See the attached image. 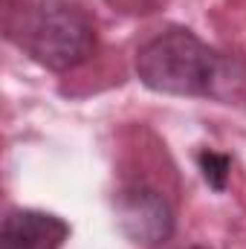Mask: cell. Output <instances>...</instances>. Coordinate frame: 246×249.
Segmentation results:
<instances>
[{
  "label": "cell",
  "instance_id": "cell-6",
  "mask_svg": "<svg viewBox=\"0 0 246 249\" xmlns=\"http://www.w3.org/2000/svg\"><path fill=\"white\" fill-rule=\"evenodd\" d=\"M113 12H122L130 18H145V15H154L159 12L168 0H105Z\"/></svg>",
  "mask_w": 246,
  "mask_h": 249
},
{
  "label": "cell",
  "instance_id": "cell-2",
  "mask_svg": "<svg viewBox=\"0 0 246 249\" xmlns=\"http://www.w3.org/2000/svg\"><path fill=\"white\" fill-rule=\"evenodd\" d=\"M6 38L35 64L70 72L96 53V23L72 0H6Z\"/></svg>",
  "mask_w": 246,
  "mask_h": 249
},
{
  "label": "cell",
  "instance_id": "cell-1",
  "mask_svg": "<svg viewBox=\"0 0 246 249\" xmlns=\"http://www.w3.org/2000/svg\"><path fill=\"white\" fill-rule=\"evenodd\" d=\"M136 78L162 96L211 99L220 105L246 102V58L209 47L188 26H165L139 44Z\"/></svg>",
  "mask_w": 246,
  "mask_h": 249
},
{
  "label": "cell",
  "instance_id": "cell-5",
  "mask_svg": "<svg viewBox=\"0 0 246 249\" xmlns=\"http://www.w3.org/2000/svg\"><path fill=\"white\" fill-rule=\"evenodd\" d=\"M197 168H200V177L206 180V186L211 188V191H217V194L226 191L229 177H232V157L229 154L203 148L197 154Z\"/></svg>",
  "mask_w": 246,
  "mask_h": 249
},
{
  "label": "cell",
  "instance_id": "cell-3",
  "mask_svg": "<svg viewBox=\"0 0 246 249\" xmlns=\"http://www.w3.org/2000/svg\"><path fill=\"white\" fill-rule=\"evenodd\" d=\"M113 214L119 232L142 249L162 247L177 232V212L171 197L145 180H127L116 188Z\"/></svg>",
  "mask_w": 246,
  "mask_h": 249
},
{
  "label": "cell",
  "instance_id": "cell-7",
  "mask_svg": "<svg viewBox=\"0 0 246 249\" xmlns=\"http://www.w3.org/2000/svg\"><path fill=\"white\" fill-rule=\"evenodd\" d=\"M185 249H206V247H200V244H194V247H185Z\"/></svg>",
  "mask_w": 246,
  "mask_h": 249
},
{
  "label": "cell",
  "instance_id": "cell-4",
  "mask_svg": "<svg viewBox=\"0 0 246 249\" xmlns=\"http://www.w3.org/2000/svg\"><path fill=\"white\" fill-rule=\"evenodd\" d=\"M70 223L44 209H12L0 226V249H64Z\"/></svg>",
  "mask_w": 246,
  "mask_h": 249
}]
</instances>
